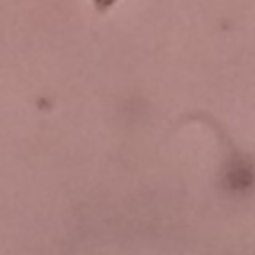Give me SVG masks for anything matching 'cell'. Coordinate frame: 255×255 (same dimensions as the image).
<instances>
[{
  "label": "cell",
  "instance_id": "cell-1",
  "mask_svg": "<svg viewBox=\"0 0 255 255\" xmlns=\"http://www.w3.org/2000/svg\"><path fill=\"white\" fill-rule=\"evenodd\" d=\"M255 181V171L251 167V163L243 161V159H235L227 165L225 169V185L231 191H245L253 185Z\"/></svg>",
  "mask_w": 255,
  "mask_h": 255
}]
</instances>
